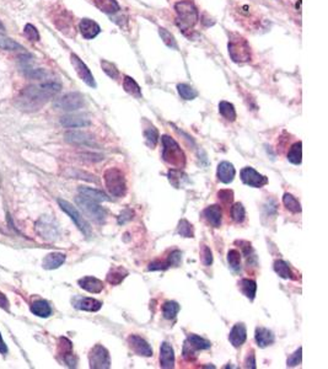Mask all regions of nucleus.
Wrapping results in <instances>:
<instances>
[{"instance_id":"nucleus-1","label":"nucleus","mask_w":328,"mask_h":369,"mask_svg":"<svg viewBox=\"0 0 328 369\" xmlns=\"http://www.w3.org/2000/svg\"><path fill=\"white\" fill-rule=\"evenodd\" d=\"M61 83L56 80H47L41 84L30 85L20 93L18 100H16L18 107L26 112H35L54 98L61 91Z\"/></svg>"},{"instance_id":"nucleus-2","label":"nucleus","mask_w":328,"mask_h":369,"mask_svg":"<svg viewBox=\"0 0 328 369\" xmlns=\"http://www.w3.org/2000/svg\"><path fill=\"white\" fill-rule=\"evenodd\" d=\"M175 11L176 15H177V18H176L177 26L184 33L193 30V27L196 26L199 20V14L196 5L191 0H182V2L175 4Z\"/></svg>"},{"instance_id":"nucleus-3","label":"nucleus","mask_w":328,"mask_h":369,"mask_svg":"<svg viewBox=\"0 0 328 369\" xmlns=\"http://www.w3.org/2000/svg\"><path fill=\"white\" fill-rule=\"evenodd\" d=\"M161 142L164 161H166L171 166L177 167V169H182L186 165V155L175 139L165 134L161 137Z\"/></svg>"},{"instance_id":"nucleus-4","label":"nucleus","mask_w":328,"mask_h":369,"mask_svg":"<svg viewBox=\"0 0 328 369\" xmlns=\"http://www.w3.org/2000/svg\"><path fill=\"white\" fill-rule=\"evenodd\" d=\"M229 56L235 63H246L251 61V46L244 36L239 33L231 32L229 35V43H227Z\"/></svg>"},{"instance_id":"nucleus-5","label":"nucleus","mask_w":328,"mask_h":369,"mask_svg":"<svg viewBox=\"0 0 328 369\" xmlns=\"http://www.w3.org/2000/svg\"><path fill=\"white\" fill-rule=\"evenodd\" d=\"M105 184L108 194L113 197L121 198L127 194V182H125L124 174L118 167H110L104 175Z\"/></svg>"},{"instance_id":"nucleus-6","label":"nucleus","mask_w":328,"mask_h":369,"mask_svg":"<svg viewBox=\"0 0 328 369\" xmlns=\"http://www.w3.org/2000/svg\"><path fill=\"white\" fill-rule=\"evenodd\" d=\"M75 202L80 207V209L85 213V215H87L92 220L98 221V223H104L106 219V209L100 207L95 201H91L89 198L82 197V196H78L75 198Z\"/></svg>"},{"instance_id":"nucleus-7","label":"nucleus","mask_w":328,"mask_h":369,"mask_svg":"<svg viewBox=\"0 0 328 369\" xmlns=\"http://www.w3.org/2000/svg\"><path fill=\"white\" fill-rule=\"evenodd\" d=\"M58 204H59V207H61L62 211L67 213V214L70 217V219L75 223V225L78 226L79 230L81 232L85 237H90L91 228H90L89 223L84 219V217L80 214V213L78 212V209H76L73 204L68 202V201L61 200V198L58 200Z\"/></svg>"},{"instance_id":"nucleus-8","label":"nucleus","mask_w":328,"mask_h":369,"mask_svg":"<svg viewBox=\"0 0 328 369\" xmlns=\"http://www.w3.org/2000/svg\"><path fill=\"white\" fill-rule=\"evenodd\" d=\"M53 105L57 110L71 112V111L81 109L85 105V99L80 93H69L63 95L62 98L57 99Z\"/></svg>"},{"instance_id":"nucleus-9","label":"nucleus","mask_w":328,"mask_h":369,"mask_svg":"<svg viewBox=\"0 0 328 369\" xmlns=\"http://www.w3.org/2000/svg\"><path fill=\"white\" fill-rule=\"evenodd\" d=\"M90 368L107 369L111 367L110 352L102 345H95L89 353Z\"/></svg>"},{"instance_id":"nucleus-10","label":"nucleus","mask_w":328,"mask_h":369,"mask_svg":"<svg viewBox=\"0 0 328 369\" xmlns=\"http://www.w3.org/2000/svg\"><path fill=\"white\" fill-rule=\"evenodd\" d=\"M36 230L39 234V237L43 238L44 240L53 241L58 239V225H57L54 219L48 217V215H44V217H42L41 219L37 221Z\"/></svg>"},{"instance_id":"nucleus-11","label":"nucleus","mask_w":328,"mask_h":369,"mask_svg":"<svg viewBox=\"0 0 328 369\" xmlns=\"http://www.w3.org/2000/svg\"><path fill=\"white\" fill-rule=\"evenodd\" d=\"M240 176H241L242 182L250 187H255V189H261V187L266 186L268 183L267 176L259 174L258 171H256L253 167L247 166L244 167L240 172Z\"/></svg>"},{"instance_id":"nucleus-12","label":"nucleus","mask_w":328,"mask_h":369,"mask_svg":"<svg viewBox=\"0 0 328 369\" xmlns=\"http://www.w3.org/2000/svg\"><path fill=\"white\" fill-rule=\"evenodd\" d=\"M70 61H71V64H73L74 69H75L76 74L79 75V78L81 79L85 84L89 85V86L96 87L95 79H93V75L91 74L89 68L86 67V64H85L78 56L74 55V53L70 56Z\"/></svg>"},{"instance_id":"nucleus-13","label":"nucleus","mask_w":328,"mask_h":369,"mask_svg":"<svg viewBox=\"0 0 328 369\" xmlns=\"http://www.w3.org/2000/svg\"><path fill=\"white\" fill-rule=\"evenodd\" d=\"M128 343H129V347L135 352L138 356L143 357H151L153 356V348L151 346L145 341L144 339L138 335H130L128 337Z\"/></svg>"},{"instance_id":"nucleus-14","label":"nucleus","mask_w":328,"mask_h":369,"mask_svg":"<svg viewBox=\"0 0 328 369\" xmlns=\"http://www.w3.org/2000/svg\"><path fill=\"white\" fill-rule=\"evenodd\" d=\"M73 305L75 309L84 311H99L102 308V303L98 299L93 298H86V297H75L73 299Z\"/></svg>"},{"instance_id":"nucleus-15","label":"nucleus","mask_w":328,"mask_h":369,"mask_svg":"<svg viewBox=\"0 0 328 369\" xmlns=\"http://www.w3.org/2000/svg\"><path fill=\"white\" fill-rule=\"evenodd\" d=\"M65 141L69 142L71 144L76 146H86V147H95L96 143L90 134L85 132H78V130H71V132L65 133Z\"/></svg>"},{"instance_id":"nucleus-16","label":"nucleus","mask_w":328,"mask_h":369,"mask_svg":"<svg viewBox=\"0 0 328 369\" xmlns=\"http://www.w3.org/2000/svg\"><path fill=\"white\" fill-rule=\"evenodd\" d=\"M247 339V330L244 322H238L233 325L229 334V341L233 347L239 348L244 345Z\"/></svg>"},{"instance_id":"nucleus-17","label":"nucleus","mask_w":328,"mask_h":369,"mask_svg":"<svg viewBox=\"0 0 328 369\" xmlns=\"http://www.w3.org/2000/svg\"><path fill=\"white\" fill-rule=\"evenodd\" d=\"M160 367L165 369L175 367V352L169 342H162L160 347Z\"/></svg>"},{"instance_id":"nucleus-18","label":"nucleus","mask_w":328,"mask_h":369,"mask_svg":"<svg viewBox=\"0 0 328 369\" xmlns=\"http://www.w3.org/2000/svg\"><path fill=\"white\" fill-rule=\"evenodd\" d=\"M79 30L85 39L95 38L101 32L100 25L91 19H82L79 24Z\"/></svg>"},{"instance_id":"nucleus-19","label":"nucleus","mask_w":328,"mask_h":369,"mask_svg":"<svg viewBox=\"0 0 328 369\" xmlns=\"http://www.w3.org/2000/svg\"><path fill=\"white\" fill-rule=\"evenodd\" d=\"M80 288H82L84 291L89 292V293L99 294L101 293L102 289H104V282L99 278L92 277V276H86L80 278L78 281Z\"/></svg>"},{"instance_id":"nucleus-20","label":"nucleus","mask_w":328,"mask_h":369,"mask_svg":"<svg viewBox=\"0 0 328 369\" xmlns=\"http://www.w3.org/2000/svg\"><path fill=\"white\" fill-rule=\"evenodd\" d=\"M236 170L235 167L229 161H221L218 165V171H216V176L218 180L222 183H230L232 182L235 178Z\"/></svg>"},{"instance_id":"nucleus-21","label":"nucleus","mask_w":328,"mask_h":369,"mask_svg":"<svg viewBox=\"0 0 328 369\" xmlns=\"http://www.w3.org/2000/svg\"><path fill=\"white\" fill-rule=\"evenodd\" d=\"M203 217L210 225L214 226V228H219V226L221 225V218H222V212L220 206H218V204H213V206L207 207V208L203 211Z\"/></svg>"},{"instance_id":"nucleus-22","label":"nucleus","mask_w":328,"mask_h":369,"mask_svg":"<svg viewBox=\"0 0 328 369\" xmlns=\"http://www.w3.org/2000/svg\"><path fill=\"white\" fill-rule=\"evenodd\" d=\"M61 124L67 127V128H81V127L90 126L91 122L89 121V118L84 117V116L67 115L61 118Z\"/></svg>"},{"instance_id":"nucleus-23","label":"nucleus","mask_w":328,"mask_h":369,"mask_svg":"<svg viewBox=\"0 0 328 369\" xmlns=\"http://www.w3.org/2000/svg\"><path fill=\"white\" fill-rule=\"evenodd\" d=\"M255 339H256V342H257V345L259 346L261 348H266L268 347V346L273 345L274 343V334H273L272 331L269 330V329H266V328H262V326H259V328L256 329V334H255Z\"/></svg>"},{"instance_id":"nucleus-24","label":"nucleus","mask_w":328,"mask_h":369,"mask_svg":"<svg viewBox=\"0 0 328 369\" xmlns=\"http://www.w3.org/2000/svg\"><path fill=\"white\" fill-rule=\"evenodd\" d=\"M65 254L62 252H51L42 261V266L44 269H56L61 267L63 263L65 262Z\"/></svg>"},{"instance_id":"nucleus-25","label":"nucleus","mask_w":328,"mask_h":369,"mask_svg":"<svg viewBox=\"0 0 328 369\" xmlns=\"http://www.w3.org/2000/svg\"><path fill=\"white\" fill-rule=\"evenodd\" d=\"M78 191L80 196H82L85 198H89L91 201H95V202H107V201H110V198L104 192L95 189H91V187L81 186L79 187Z\"/></svg>"},{"instance_id":"nucleus-26","label":"nucleus","mask_w":328,"mask_h":369,"mask_svg":"<svg viewBox=\"0 0 328 369\" xmlns=\"http://www.w3.org/2000/svg\"><path fill=\"white\" fill-rule=\"evenodd\" d=\"M31 311L33 315L39 317H48L52 315V308H51L50 303L47 300H36L35 303L31 304Z\"/></svg>"},{"instance_id":"nucleus-27","label":"nucleus","mask_w":328,"mask_h":369,"mask_svg":"<svg viewBox=\"0 0 328 369\" xmlns=\"http://www.w3.org/2000/svg\"><path fill=\"white\" fill-rule=\"evenodd\" d=\"M92 2L96 5V8L105 14L111 15V14H116L121 10L117 0H92Z\"/></svg>"},{"instance_id":"nucleus-28","label":"nucleus","mask_w":328,"mask_h":369,"mask_svg":"<svg viewBox=\"0 0 328 369\" xmlns=\"http://www.w3.org/2000/svg\"><path fill=\"white\" fill-rule=\"evenodd\" d=\"M167 177H169L170 183L172 186H175L176 189H179V187L183 186L184 182H187V175L182 171L181 169H171L169 172H167Z\"/></svg>"},{"instance_id":"nucleus-29","label":"nucleus","mask_w":328,"mask_h":369,"mask_svg":"<svg viewBox=\"0 0 328 369\" xmlns=\"http://www.w3.org/2000/svg\"><path fill=\"white\" fill-rule=\"evenodd\" d=\"M240 288H241V292L246 298H249L250 300H253L256 297V292H257V283L253 280H249V278H245V280H241L240 282Z\"/></svg>"},{"instance_id":"nucleus-30","label":"nucleus","mask_w":328,"mask_h":369,"mask_svg":"<svg viewBox=\"0 0 328 369\" xmlns=\"http://www.w3.org/2000/svg\"><path fill=\"white\" fill-rule=\"evenodd\" d=\"M123 89L125 90V93H128L129 95H132L136 99H140L143 96L140 86H139L138 83H136L133 78H130V76H124Z\"/></svg>"},{"instance_id":"nucleus-31","label":"nucleus","mask_w":328,"mask_h":369,"mask_svg":"<svg viewBox=\"0 0 328 369\" xmlns=\"http://www.w3.org/2000/svg\"><path fill=\"white\" fill-rule=\"evenodd\" d=\"M219 112H220V115L226 121L233 122L236 120V110L235 106L231 102L220 101V104H219Z\"/></svg>"},{"instance_id":"nucleus-32","label":"nucleus","mask_w":328,"mask_h":369,"mask_svg":"<svg viewBox=\"0 0 328 369\" xmlns=\"http://www.w3.org/2000/svg\"><path fill=\"white\" fill-rule=\"evenodd\" d=\"M187 341L190 342L191 345H192L197 351H198V350H209V348L212 347V343H210V341H208L207 339L198 336V335H196V334L187 335Z\"/></svg>"},{"instance_id":"nucleus-33","label":"nucleus","mask_w":328,"mask_h":369,"mask_svg":"<svg viewBox=\"0 0 328 369\" xmlns=\"http://www.w3.org/2000/svg\"><path fill=\"white\" fill-rule=\"evenodd\" d=\"M273 268H274L275 273L279 277L284 278V280H289V278L292 280V278H294L289 265L283 260H275L274 263H273Z\"/></svg>"},{"instance_id":"nucleus-34","label":"nucleus","mask_w":328,"mask_h":369,"mask_svg":"<svg viewBox=\"0 0 328 369\" xmlns=\"http://www.w3.org/2000/svg\"><path fill=\"white\" fill-rule=\"evenodd\" d=\"M288 160L294 165H299L302 161V143L301 142H296L290 148L289 153H288Z\"/></svg>"},{"instance_id":"nucleus-35","label":"nucleus","mask_w":328,"mask_h":369,"mask_svg":"<svg viewBox=\"0 0 328 369\" xmlns=\"http://www.w3.org/2000/svg\"><path fill=\"white\" fill-rule=\"evenodd\" d=\"M179 309H181V306H179L178 303L169 300V302H165L164 305H162V315H164L165 319L173 320L177 316Z\"/></svg>"},{"instance_id":"nucleus-36","label":"nucleus","mask_w":328,"mask_h":369,"mask_svg":"<svg viewBox=\"0 0 328 369\" xmlns=\"http://www.w3.org/2000/svg\"><path fill=\"white\" fill-rule=\"evenodd\" d=\"M177 91L182 99L188 101L195 100L197 96H198V91H197L196 89H193V87L188 84H178Z\"/></svg>"},{"instance_id":"nucleus-37","label":"nucleus","mask_w":328,"mask_h":369,"mask_svg":"<svg viewBox=\"0 0 328 369\" xmlns=\"http://www.w3.org/2000/svg\"><path fill=\"white\" fill-rule=\"evenodd\" d=\"M144 137H145V143H147V146L151 148V149H154L159 142L158 129H156L154 126L148 127V128L144 130Z\"/></svg>"},{"instance_id":"nucleus-38","label":"nucleus","mask_w":328,"mask_h":369,"mask_svg":"<svg viewBox=\"0 0 328 369\" xmlns=\"http://www.w3.org/2000/svg\"><path fill=\"white\" fill-rule=\"evenodd\" d=\"M127 274H128V272L124 271V269L115 268V269H112V271L108 272L107 282L112 286H117V285H119V283H121L125 277H127Z\"/></svg>"},{"instance_id":"nucleus-39","label":"nucleus","mask_w":328,"mask_h":369,"mask_svg":"<svg viewBox=\"0 0 328 369\" xmlns=\"http://www.w3.org/2000/svg\"><path fill=\"white\" fill-rule=\"evenodd\" d=\"M283 203L285 206V208L288 211L293 212V213H300L301 212V204L294 197L293 195L290 194H284L283 196Z\"/></svg>"},{"instance_id":"nucleus-40","label":"nucleus","mask_w":328,"mask_h":369,"mask_svg":"<svg viewBox=\"0 0 328 369\" xmlns=\"http://www.w3.org/2000/svg\"><path fill=\"white\" fill-rule=\"evenodd\" d=\"M227 262H229L230 268L232 271L239 272L241 269V254L238 250H229V252H227Z\"/></svg>"},{"instance_id":"nucleus-41","label":"nucleus","mask_w":328,"mask_h":369,"mask_svg":"<svg viewBox=\"0 0 328 369\" xmlns=\"http://www.w3.org/2000/svg\"><path fill=\"white\" fill-rule=\"evenodd\" d=\"M159 35H160V37H161V39L164 41V43L166 44L167 47L171 48V50H178V44H177V42H176L175 36H173L172 33L170 32V31H167L166 28L160 27L159 28Z\"/></svg>"},{"instance_id":"nucleus-42","label":"nucleus","mask_w":328,"mask_h":369,"mask_svg":"<svg viewBox=\"0 0 328 369\" xmlns=\"http://www.w3.org/2000/svg\"><path fill=\"white\" fill-rule=\"evenodd\" d=\"M0 50L4 51H19L22 50V46L14 39L0 35Z\"/></svg>"},{"instance_id":"nucleus-43","label":"nucleus","mask_w":328,"mask_h":369,"mask_svg":"<svg viewBox=\"0 0 328 369\" xmlns=\"http://www.w3.org/2000/svg\"><path fill=\"white\" fill-rule=\"evenodd\" d=\"M177 233L183 238H193V235H195V233H193V225L186 219L179 220Z\"/></svg>"},{"instance_id":"nucleus-44","label":"nucleus","mask_w":328,"mask_h":369,"mask_svg":"<svg viewBox=\"0 0 328 369\" xmlns=\"http://www.w3.org/2000/svg\"><path fill=\"white\" fill-rule=\"evenodd\" d=\"M231 217L236 223H242L246 218V211H245L244 206L241 203H235L231 207Z\"/></svg>"},{"instance_id":"nucleus-45","label":"nucleus","mask_w":328,"mask_h":369,"mask_svg":"<svg viewBox=\"0 0 328 369\" xmlns=\"http://www.w3.org/2000/svg\"><path fill=\"white\" fill-rule=\"evenodd\" d=\"M101 67H102V69H104V72L106 73L111 79H115V80L118 79L119 72H118V69L116 68L115 64L111 63V62H108V61H105V59H102Z\"/></svg>"},{"instance_id":"nucleus-46","label":"nucleus","mask_w":328,"mask_h":369,"mask_svg":"<svg viewBox=\"0 0 328 369\" xmlns=\"http://www.w3.org/2000/svg\"><path fill=\"white\" fill-rule=\"evenodd\" d=\"M183 358L188 362H193L197 358V350L187 340L183 345Z\"/></svg>"},{"instance_id":"nucleus-47","label":"nucleus","mask_w":328,"mask_h":369,"mask_svg":"<svg viewBox=\"0 0 328 369\" xmlns=\"http://www.w3.org/2000/svg\"><path fill=\"white\" fill-rule=\"evenodd\" d=\"M24 35L26 36L27 38L30 39V41H32V42L39 41V32H38V30H37V28L35 26H33L32 24H27L26 26H25V28H24Z\"/></svg>"},{"instance_id":"nucleus-48","label":"nucleus","mask_w":328,"mask_h":369,"mask_svg":"<svg viewBox=\"0 0 328 369\" xmlns=\"http://www.w3.org/2000/svg\"><path fill=\"white\" fill-rule=\"evenodd\" d=\"M73 346H71V342L65 337H62L59 340V353H61L62 357H65L67 354L73 353Z\"/></svg>"},{"instance_id":"nucleus-49","label":"nucleus","mask_w":328,"mask_h":369,"mask_svg":"<svg viewBox=\"0 0 328 369\" xmlns=\"http://www.w3.org/2000/svg\"><path fill=\"white\" fill-rule=\"evenodd\" d=\"M301 358H302V348L299 347V350H296L292 356L289 357L287 360V365L288 367H296L301 363Z\"/></svg>"},{"instance_id":"nucleus-50","label":"nucleus","mask_w":328,"mask_h":369,"mask_svg":"<svg viewBox=\"0 0 328 369\" xmlns=\"http://www.w3.org/2000/svg\"><path fill=\"white\" fill-rule=\"evenodd\" d=\"M181 261H182V252L179 251V250H175V251L171 252L169 260H167L166 262L169 266L177 267V266H179V263H181Z\"/></svg>"},{"instance_id":"nucleus-51","label":"nucleus","mask_w":328,"mask_h":369,"mask_svg":"<svg viewBox=\"0 0 328 369\" xmlns=\"http://www.w3.org/2000/svg\"><path fill=\"white\" fill-rule=\"evenodd\" d=\"M218 198L225 204H229L233 200V192L231 190H221L218 192Z\"/></svg>"},{"instance_id":"nucleus-52","label":"nucleus","mask_w":328,"mask_h":369,"mask_svg":"<svg viewBox=\"0 0 328 369\" xmlns=\"http://www.w3.org/2000/svg\"><path fill=\"white\" fill-rule=\"evenodd\" d=\"M202 255H203V263L205 266H210L213 263V254L212 250L208 248L207 245H203L202 249Z\"/></svg>"},{"instance_id":"nucleus-53","label":"nucleus","mask_w":328,"mask_h":369,"mask_svg":"<svg viewBox=\"0 0 328 369\" xmlns=\"http://www.w3.org/2000/svg\"><path fill=\"white\" fill-rule=\"evenodd\" d=\"M170 266L167 265V262H160V261H154L149 265L148 269L149 271H160V269H167Z\"/></svg>"},{"instance_id":"nucleus-54","label":"nucleus","mask_w":328,"mask_h":369,"mask_svg":"<svg viewBox=\"0 0 328 369\" xmlns=\"http://www.w3.org/2000/svg\"><path fill=\"white\" fill-rule=\"evenodd\" d=\"M245 367L256 369V357H255V352L253 351L249 352V356L246 357V360H245Z\"/></svg>"},{"instance_id":"nucleus-55","label":"nucleus","mask_w":328,"mask_h":369,"mask_svg":"<svg viewBox=\"0 0 328 369\" xmlns=\"http://www.w3.org/2000/svg\"><path fill=\"white\" fill-rule=\"evenodd\" d=\"M0 306L7 311H9V300L3 293H0Z\"/></svg>"},{"instance_id":"nucleus-56","label":"nucleus","mask_w":328,"mask_h":369,"mask_svg":"<svg viewBox=\"0 0 328 369\" xmlns=\"http://www.w3.org/2000/svg\"><path fill=\"white\" fill-rule=\"evenodd\" d=\"M0 353L2 354L8 353V346H7V343L4 342V340H3L2 334H0Z\"/></svg>"},{"instance_id":"nucleus-57","label":"nucleus","mask_w":328,"mask_h":369,"mask_svg":"<svg viewBox=\"0 0 328 369\" xmlns=\"http://www.w3.org/2000/svg\"><path fill=\"white\" fill-rule=\"evenodd\" d=\"M4 31H5V27L3 26V24L0 22V32H4Z\"/></svg>"}]
</instances>
